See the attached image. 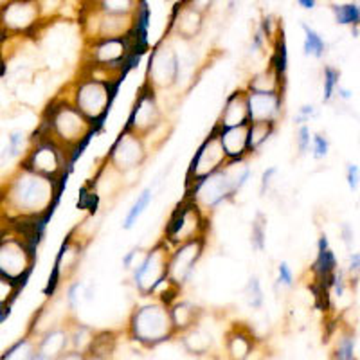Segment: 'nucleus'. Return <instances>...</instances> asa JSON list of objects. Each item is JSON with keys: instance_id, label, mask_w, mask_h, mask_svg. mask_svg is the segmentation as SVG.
Returning a JSON list of instances; mask_svg holds the SVG:
<instances>
[{"instance_id": "obj_1", "label": "nucleus", "mask_w": 360, "mask_h": 360, "mask_svg": "<svg viewBox=\"0 0 360 360\" xmlns=\"http://www.w3.org/2000/svg\"><path fill=\"white\" fill-rule=\"evenodd\" d=\"M62 180L49 179L20 166L17 175L9 182L6 200L17 217L33 221L53 213L62 193Z\"/></svg>"}, {"instance_id": "obj_2", "label": "nucleus", "mask_w": 360, "mask_h": 360, "mask_svg": "<svg viewBox=\"0 0 360 360\" xmlns=\"http://www.w3.org/2000/svg\"><path fill=\"white\" fill-rule=\"evenodd\" d=\"M38 130L53 137L58 144L65 148L70 157V166H72L78 153L82 155V150L89 143L90 135L96 134L98 128L90 123L62 92L47 105Z\"/></svg>"}, {"instance_id": "obj_3", "label": "nucleus", "mask_w": 360, "mask_h": 360, "mask_svg": "<svg viewBox=\"0 0 360 360\" xmlns=\"http://www.w3.org/2000/svg\"><path fill=\"white\" fill-rule=\"evenodd\" d=\"M250 175L252 169L247 166V159L227 160L220 169L186 188V197L191 198L205 214H209L224 202L236 197L247 186Z\"/></svg>"}, {"instance_id": "obj_4", "label": "nucleus", "mask_w": 360, "mask_h": 360, "mask_svg": "<svg viewBox=\"0 0 360 360\" xmlns=\"http://www.w3.org/2000/svg\"><path fill=\"white\" fill-rule=\"evenodd\" d=\"M127 333L134 342L146 349L175 339V328L169 315V304L157 297H146L131 310L128 317Z\"/></svg>"}, {"instance_id": "obj_5", "label": "nucleus", "mask_w": 360, "mask_h": 360, "mask_svg": "<svg viewBox=\"0 0 360 360\" xmlns=\"http://www.w3.org/2000/svg\"><path fill=\"white\" fill-rule=\"evenodd\" d=\"M63 94L98 128V124L105 121L110 110L112 99L115 96V85L114 79L101 78L85 70L79 78H76L67 86V90H63Z\"/></svg>"}, {"instance_id": "obj_6", "label": "nucleus", "mask_w": 360, "mask_h": 360, "mask_svg": "<svg viewBox=\"0 0 360 360\" xmlns=\"http://www.w3.org/2000/svg\"><path fill=\"white\" fill-rule=\"evenodd\" d=\"M139 34L123 38H101V40L85 41V70L101 78L114 79L115 74L123 70L128 58L135 51Z\"/></svg>"}, {"instance_id": "obj_7", "label": "nucleus", "mask_w": 360, "mask_h": 360, "mask_svg": "<svg viewBox=\"0 0 360 360\" xmlns=\"http://www.w3.org/2000/svg\"><path fill=\"white\" fill-rule=\"evenodd\" d=\"M22 166L44 176L63 182V179L67 176V169L70 168V157L62 144H58L53 137L44 131L37 130Z\"/></svg>"}, {"instance_id": "obj_8", "label": "nucleus", "mask_w": 360, "mask_h": 360, "mask_svg": "<svg viewBox=\"0 0 360 360\" xmlns=\"http://www.w3.org/2000/svg\"><path fill=\"white\" fill-rule=\"evenodd\" d=\"M207 233L209 214H205L191 198L184 197V200L176 205L169 217L162 240H166L169 247H175L179 243L193 240V238L207 236Z\"/></svg>"}, {"instance_id": "obj_9", "label": "nucleus", "mask_w": 360, "mask_h": 360, "mask_svg": "<svg viewBox=\"0 0 360 360\" xmlns=\"http://www.w3.org/2000/svg\"><path fill=\"white\" fill-rule=\"evenodd\" d=\"M172 247L166 243V240H160L157 245L144 254L139 265H134L131 272V281H134L135 290L143 297H153L168 281V256Z\"/></svg>"}, {"instance_id": "obj_10", "label": "nucleus", "mask_w": 360, "mask_h": 360, "mask_svg": "<svg viewBox=\"0 0 360 360\" xmlns=\"http://www.w3.org/2000/svg\"><path fill=\"white\" fill-rule=\"evenodd\" d=\"M148 159V144L139 134L123 128L107 153V166L119 175L137 172Z\"/></svg>"}, {"instance_id": "obj_11", "label": "nucleus", "mask_w": 360, "mask_h": 360, "mask_svg": "<svg viewBox=\"0 0 360 360\" xmlns=\"http://www.w3.org/2000/svg\"><path fill=\"white\" fill-rule=\"evenodd\" d=\"M37 245L33 238H9L0 242V274L24 283L33 270L37 259Z\"/></svg>"}, {"instance_id": "obj_12", "label": "nucleus", "mask_w": 360, "mask_h": 360, "mask_svg": "<svg viewBox=\"0 0 360 360\" xmlns=\"http://www.w3.org/2000/svg\"><path fill=\"white\" fill-rule=\"evenodd\" d=\"M180 78V58L172 44L166 38L152 49L146 67L144 82L157 92L169 90L179 83Z\"/></svg>"}, {"instance_id": "obj_13", "label": "nucleus", "mask_w": 360, "mask_h": 360, "mask_svg": "<svg viewBox=\"0 0 360 360\" xmlns=\"http://www.w3.org/2000/svg\"><path fill=\"white\" fill-rule=\"evenodd\" d=\"M157 94L159 92L153 90L146 82L141 85L124 128L148 139L160 127V123H162V108H160L159 96Z\"/></svg>"}, {"instance_id": "obj_14", "label": "nucleus", "mask_w": 360, "mask_h": 360, "mask_svg": "<svg viewBox=\"0 0 360 360\" xmlns=\"http://www.w3.org/2000/svg\"><path fill=\"white\" fill-rule=\"evenodd\" d=\"M207 236H198L184 243L172 247L168 256V281L179 290L184 288L186 283L191 279L195 266L204 256Z\"/></svg>"}, {"instance_id": "obj_15", "label": "nucleus", "mask_w": 360, "mask_h": 360, "mask_svg": "<svg viewBox=\"0 0 360 360\" xmlns=\"http://www.w3.org/2000/svg\"><path fill=\"white\" fill-rule=\"evenodd\" d=\"M83 37L85 41L101 40V38H123L137 33V20L134 17H121V15H107L96 9H90L89 15L83 18ZM141 37V34H139Z\"/></svg>"}, {"instance_id": "obj_16", "label": "nucleus", "mask_w": 360, "mask_h": 360, "mask_svg": "<svg viewBox=\"0 0 360 360\" xmlns=\"http://www.w3.org/2000/svg\"><path fill=\"white\" fill-rule=\"evenodd\" d=\"M41 18L40 0H6L0 8V25L6 33H31L38 27Z\"/></svg>"}, {"instance_id": "obj_17", "label": "nucleus", "mask_w": 360, "mask_h": 360, "mask_svg": "<svg viewBox=\"0 0 360 360\" xmlns=\"http://www.w3.org/2000/svg\"><path fill=\"white\" fill-rule=\"evenodd\" d=\"M225 162H227V157H225L220 139H218L217 128L213 127V130L209 131V135L198 146L191 162H189L188 173H186V188L220 169Z\"/></svg>"}, {"instance_id": "obj_18", "label": "nucleus", "mask_w": 360, "mask_h": 360, "mask_svg": "<svg viewBox=\"0 0 360 360\" xmlns=\"http://www.w3.org/2000/svg\"><path fill=\"white\" fill-rule=\"evenodd\" d=\"M249 123L278 124L285 112V92H256L247 90Z\"/></svg>"}, {"instance_id": "obj_19", "label": "nucleus", "mask_w": 360, "mask_h": 360, "mask_svg": "<svg viewBox=\"0 0 360 360\" xmlns=\"http://www.w3.org/2000/svg\"><path fill=\"white\" fill-rule=\"evenodd\" d=\"M82 254H83L82 238H76L74 236V233H70L69 236H67L65 242L62 243L60 250H58L56 262H54V269L53 272H51L49 283H47V287H45V295H49L51 297V295L58 290L60 283H62L65 278H69L70 272L78 266L79 259H82Z\"/></svg>"}, {"instance_id": "obj_20", "label": "nucleus", "mask_w": 360, "mask_h": 360, "mask_svg": "<svg viewBox=\"0 0 360 360\" xmlns=\"http://www.w3.org/2000/svg\"><path fill=\"white\" fill-rule=\"evenodd\" d=\"M204 22H205L204 13L197 11V9L191 8V6L186 4L184 0H182V2L175 8V11H173L168 33L175 34L179 40L191 41L202 33Z\"/></svg>"}, {"instance_id": "obj_21", "label": "nucleus", "mask_w": 360, "mask_h": 360, "mask_svg": "<svg viewBox=\"0 0 360 360\" xmlns=\"http://www.w3.org/2000/svg\"><path fill=\"white\" fill-rule=\"evenodd\" d=\"M70 352V333L69 326H56L45 330L37 337V355L38 360L63 359Z\"/></svg>"}, {"instance_id": "obj_22", "label": "nucleus", "mask_w": 360, "mask_h": 360, "mask_svg": "<svg viewBox=\"0 0 360 360\" xmlns=\"http://www.w3.org/2000/svg\"><path fill=\"white\" fill-rule=\"evenodd\" d=\"M249 123V108H247V90L238 89L234 90L229 98L225 99V105L221 108V114L218 117L217 128H229L238 127V124Z\"/></svg>"}, {"instance_id": "obj_23", "label": "nucleus", "mask_w": 360, "mask_h": 360, "mask_svg": "<svg viewBox=\"0 0 360 360\" xmlns=\"http://www.w3.org/2000/svg\"><path fill=\"white\" fill-rule=\"evenodd\" d=\"M247 131H249V123L229 128H217L218 139H220L227 160L249 159V153H247Z\"/></svg>"}, {"instance_id": "obj_24", "label": "nucleus", "mask_w": 360, "mask_h": 360, "mask_svg": "<svg viewBox=\"0 0 360 360\" xmlns=\"http://www.w3.org/2000/svg\"><path fill=\"white\" fill-rule=\"evenodd\" d=\"M256 349V339L252 332L243 324H233L225 333V353L233 360H245Z\"/></svg>"}, {"instance_id": "obj_25", "label": "nucleus", "mask_w": 360, "mask_h": 360, "mask_svg": "<svg viewBox=\"0 0 360 360\" xmlns=\"http://www.w3.org/2000/svg\"><path fill=\"white\" fill-rule=\"evenodd\" d=\"M339 266L337 263V256L332 249H330V242H328L326 234H321L319 242H317V258H315L314 265H311V272L315 276V281L328 292V285H330V278H332L333 270Z\"/></svg>"}, {"instance_id": "obj_26", "label": "nucleus", "mask_w": 360, "mask_h": 360, "mask_svg": "<svg viewBox=\"0 0 360 360\" xmlns=\"http://www.w3.org/2000/svg\"><path fill=\"white\" fill-rule=\"evenodd\" d=\"M169 315H172V323L175 328V333L186 332L191 326L200 323L202 310L200 307H197L191 301H186V299H175L172 304H169Z\"/></svg>"}, {"instance_id": "obj_27", "label": "nucleus", "mask_w": 360, "mask_h": 360, "mask_svg": "<svg viewBox=\"0 0 360 360\" xmlns=\"http://www.w3.org/2000/svg\"><path fill=\"white\" fill-rule=\"evenodd\" d=\"M189 355L202 356L213 349V335L200 326V323L176 335Z\"/></svg>"}, {"instance_id": "obj_28", "label": "nucleus", "mask_w": 360, "mask_h": 360, "mask_svg": "<svg viewBox=\"0 0 360 360\" xmlns=\"http://www.w3.org/2000/svg\"><path fill=\"white\" fill-rule=\"evenodd\" d=\"M278 124L274 123H249L247 131V153L249 157L258 155L266 143L274 137Z\"/></svg>"}, {"instance_id": "obj_29", "label": "nucleus", "mask_w": 360, "mask_h": 360, "mask_svg": "<svg viewBox=\"0 0 360 360\" xmlns=\"http://www.w3.org/2000/svg\"><path fill=\"white\" fill-rule=\"evenodd\" d=\"M245 90H256V92H285V78L279 76L272 67H266L262 72L254 74L247 83Z\"/></svg>"}, {"instance_id": "obj_30", "label": "nucleus", "mask_w": 360, "mask_h": 360, "mask_svg": "<svg viewBox=\"0 0 360 360\" xmlns=\"http://www.w3.org/2000/svg\"><path fill=\"white\" fill-rule=\"evenodd\" d=\"M143 0H90V9L107 15H121V17H134L139 11Z\"/></svg>"}, {"instance_id": "obj_31", "label": "nucleus", "mask_w": 360, "mask_h": 360, "mask_svg": "<svg viewBox=\"0 0 360 360\" xmlns=\"http://www.w3.org/2000/svg\"><path fill=\"white\" fill-rule=\"evenodd\" d=\"M70 333V352H76L85 356V353L90 352V346L94 342L96 332L92 328L85 326L82 323L69 324Z\"/></svg>"}, {"instance_id": "obj_32", "label": "nucleus", "mask_w": 360, "mask_h": 360, "mask_svg": "<svg viewBox=\"0 0 360 360\" xmlns=\"http://www.w3.org/2000/svg\"><path fill=\"white\" fill-rule=\"evenodd\" d=\"M274 53H272V60H270V67L283 76L287 78V70H288V51H287V40H285V31L281 27L278 29V33L274 37Z\"/></svg>"}, {"instance_id": "obj_33", "label": "nucleus", "mask_w": 360, "mask_h": 360, "mask_svg": "<svg viewBox=\"0 0 360 360\" xmlns=\"http://www.w3.org/2000/svg\"><path fill=\"white\" fill-rule=\"evenodd\" d=\"M301 27H303V33H304V41H303L304 56H311L321 60V58L326 54V49H328L326 41H324L323 37H321V34L317 33L314 27H310L308 24H303Z\"/></svg>"}, {"instance_id": "obj_34", "label": "nucleus", "mask_w": 360, "mask_h": 360, "mask_svg": "<svg viewBox=\"0 0 360 360\" xmlns=\"http://www.w3.org/2000/svg\"><path fill=\"white\" fill-rule=\"evenodd\" d=\"M152 200H153L152 188H144L143 191H141L139 197H137V200L134 202V205L128 209L127 217H124V220H123V229L124 231H130L131 227L137 224V220L143 217V213L148 209V205L152 204Z\"/></svg>"}, {"instance_id": "obj_35", "label": "nucleus", "mask_w": 360, "mask_h": 360, "mask_svg": "<svg viewBox=\"0 0 360 360\" xmlns=\"http://www.w3.org/2000/svg\"><path fill=\"white\" fill-rule=\"evenodd\" d=\"M332 359L337 360H353L356 359V335L353 330L342 332L339 339L335 340V346L332 349Z\"/></svg>"}, {"instance_id": "obj_36", "label": "nucleus", "mask_w": 360, "mask_h": 360, "mask_svg": "<svg viewBox=\"0 0 360 360\" xmlns=\"http://www.w3.org/2000/svg\"><path fill=\"white\" fill-rule=\"evenodd\" d=\"M333 17L339 25H359L360 24V8L356 2H348V4H333L332 6Z\"/></svg>"}, {"instance_id": "obj_37", "label": "nucleus", "mask_w": 360, "mask_h": 360, "mask_svg": "<svg viewBox=\"0 0 360 360\" xmlns=\"http://www.w3.org/2000/svg\"><path fill=\"white\" fill-rule=\"evenodd\" d=\"M250 245L254 250H265L266 245V217L258 211L256 217H254L252 225H250Z\"/></svg>"}, {"instance_id": "obj_38", "label": "nucleus", "mask_w": 360, "mask_h": 360, "mask_svg": "<svg viewBox=\"0 0 360 360\" xmlns=\"http://www.w3.org/2000/svg\"><path fill=\"white\" fill-rule=\"evenodd\" d=\"M340 83V70L332 65L323 67V103H330L335 98V90Z\"/></svg>"}, {"instance_id": "obj_39", "label": "nucleus", "mask_w": 360, "mask_h": 360, "mask_svg": "<svg viewBox=\"0 0 360 360\" xmlns=\"http://www.w3.org/2000/svg\"><path fill=\"white\" fill-rule=\"evenodd\" d=\"M37 355V339L33 337H24V339L18 340L15 346L6 352V355L2 359H34Z\"/></svg>"}, {"instance_id": "obj_40", "label": "nucleus", "mask_w": 360, "mask_h": 360, "mask_svg": "<svg viewBox=\"0 0 360 360\" xmlns=\"http://www.w3.org/2000/svg\"><path fill=\"white\" fill-rule=\"evenodd\" d=\"M25 143V134L22 130L11 131L8 137V143H6L4 150L0 152V160L2 162H9L15 157H18L22 153V148H24Z\"/></svg>"}, {"instance_id": "obj_41", "label": "nucleus", "mask_w": 360, "mask_h": 360, "mask_svg": "<svg viewBox=\"0 0 360 360\" xmlns=\"http://www.w3.org/2000/svg\"><path fill=\"white\" fill-rule=\"evenodd\" d=\"M245 301L247 307L252 308V310H262L263 303H265V294H263L262 283H259L258 276H252L249 279L245 287Z\"/></svg>"}, {"instance_id": "obj_42", "label": "nucleus", "mask_w": 360, "mask_h": 360, "mask_svg": "<svg viewBox=\"0 0 360 360\" xmlns=\"http://www.w3.org/2000/svg\"><path fill=\"white\" fill-rule=\"evenodd\" d=\"M348 274H346V270L339 269L337 266L333 270L332 278H330V285H328V292H332V295L335 299H342L346 290H348Z\"/></svg>"}, {"instance_id": "obj_43", "label": "nucleus", "mask_w": 360, "mask_h": 360, "mask_svg": "<svg viewBox=\"0 0 360 360\" xmlns=\"http://www.w3.org/2000/svg\"><path fill=\"white\" fill-rule=\"evenodd\" d=\"M20 287H24V283L9 279L6 276L0 274V304H11V301L17 297Z\"/></svg>"}, {"instance_id": "obj_44", "label": "nucleus", "mask_w": 360, "mask_h": 360, "mask_svg": "<svg viewBox=\"0 0 360 360\" xmlns=\"http://www.w3.org/2000/svg\"><path fill=\"white\" fill-rule=\"evenodd\" d=\"M310 152L314 155V159L321 160L328 155L330 152V141H328L326 134H314L311 135V144Z\"/></svg>"}, {"instance_id": "obj_45", "label": "nucleus", "mask_w": 360, "mask_h": 360, "mask_svg": "<svg viewBox=\"0 0 360 360\" xmlns=\"http://www.w3.org/2000/svg\"><path fill=\"white\" fill-rule=\"evenodd\" d=\"M297 131H295V143H297V152L299 157L307 155L310 152V144H311V131L310 127L307 123L297 124Z\"/></svg>"}, {"instance_id": "obj_46", "label": "nucleus", "mask_w": 360, "mask_h": 360, "mask_svg": "<svg viewBox=\"0 0 360 360\" xmlns=\"http://www.w3.org/2000/svg\"><path fill=\"white\" fill-rule=\"evenodd\" d=\"M79 292H82V281H72L65 290V307L70 314H76L79 304Z\"/></svg>"}, {"instance_id": "obj_47", "label": "nucleus", "mask_w": 360, "mask_h": 360, "mask_svg": "<svg viewBox=\"0 0 360 360\" xmlns=\"http://www.w3.org/2000/svg\"><path fill=\"white\" fill-rule=\"evenodd\" d=\"M276 283L287 288L294 287V272H292L290 265L287 262H281L278 265V279H276Z\"/></svg>"}, {"instance_id": "obj_48", "label": "nucleus", "mask_w": 360, "mask_h": 360, "mask_svg": "<svg viewBox=\"0 0 360 360\" xmlns=\"http://www.w3.org/2000/svg\"><path fill=\"white\" fill-rule=\"evenodd\" d=\"M346 180H348V186L353 193L359 191L360 184V168L356 162L348 164V169H346Z\"/></svg>"}, {"instance_id": "obj_49", "label": "nucleus", "mask_w": 360, "mask_h": 360, "mask_svg": "<svg viewBox=\"0 0 360 360\" xmlns=\"http://www.w3.org/2000/svg\"><path fill=\"white\" fill-rule=\"evenodd\" d=\"M359 272H360V254L356 250H353L349 254V263H348V270H346V274H348V281H356L359 283Z\"/></svg>"}, {"instance_id": "obj_50", "label": "nucleus", "mask_w": 360, "mask_h": 360, "mask_svg": "<svg viewBox=\"0 0 360 360\" xmlns=\"http://www.w3.org/2000/svg\"><path fill=\"white\" fill-rule=\"evenodd\" d=\"M315 115H317V108L314 105H303L295 115V124L310 123V119H314Z\"/></svg>"}, {"instance_id": "obj_51", "label": "nucleus", "mask_w": 360, "mask_h": 360, "mask_svg": "<svg viewBox=\"0 0 360 360\" xmlns=\"http://www.w3.org/2000/svg\"><path fill=\"white\" fill-rule=\"evenodd\" d=\"M269 44V40H266L265 33H263V29L258 27L256 29V33L252 34V41H250V53H262L263 49H265V45Z\"/></svg>"}, {"instance_id": "obj_52", "label": "nucleus", "mask_w": 360, "mask_h": 360, "mask_svg": "<svg viewBox=\"0 0 360 360\" xmlns=\"http://www.w3.org/2000/svg\"><path fill=\"white\" fill-rule=\"evenodd\" d=\"M278 173V168L276 166H272V168L265 169L262 175V184H259V195L262 197H265L266 193H269L270 186H272V180H274V175Z\"/></svg>"}, {"instance_id": "obj_53", "label": "nucleus", "mask_w": 360, "mask_h": 360, "mask_svg": "<svg viewBox=\"0 0 360 360\" xmlns=\"http://www.w3.org/2000/svg\"><path fill=\"white\" fill-rule=\"evenodd\" d=\"M184 2L191 6V8L197 9V11L204 13V15H207L214 6V0H184Z\"/></svg>"}, {"instance_id": "obj_54", "label": "nucleus", "mask_w": 360, "mask_h": 360, "mask_svg": "<svg viewBox=\"0 0 360 360\" xmlns=\"http://www.w3.org/2000/svg\"><path fill=\"white\" fill-rule=\"evenodd\" d=\"M139 254H141V247H134V249L128 250V252L124 254V258H123V269H127V270L134 269L135 258H137Z\"/></svg>"}, {"instance_id": "obj_55", "label": "nucleus", "mask_w": 360, "mask_h": 360, "mask_svg": "<svg viewBox=\"0 0 360 360\" xmlns=\"http://www.w3.org/2000/svg\"><path fill=\"white\" fill-rule=\"evenodd\" d=\"M335 96H339V98L342 99V101H348V99H352L353 90L346 89V86H342V85H340V83H339V86H337V90H335Z\"/></svg>"}, {"instance_id": "obj_56", "label": "nucleus", "mask_w": 360, "mask_h": 360, "mask_svg": "<svg viewBox=\"0 0 360 360\" xmlns=\"http://www.w3.org/2000/svg\"><path fill=\"white\" fill-rule=\"evenodd\" d=\"M299 8L307 9V11H311V9H315V6H317V0H297Z\"/></svg>"}, {"instance_id": "obj_57", "label": "nucleus", "mask_w": 360, "mask_h": 360, "mask_svg": "<svg viewBox=\"0 0 360 360\" xmlns=\"http://www.w3.org/2000/svg\"><path fill=\"white\" fill-rule=\"evenodd\" d=\"M342 236H344V242H346V245H352V238H353V231L349 229V225H344L342 227Z\"/></svg>"}]
</instances>
